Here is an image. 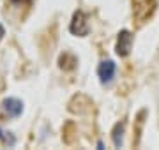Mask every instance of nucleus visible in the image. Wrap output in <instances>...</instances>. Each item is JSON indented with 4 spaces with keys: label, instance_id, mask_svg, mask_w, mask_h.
<instances>
[{
    "label": "nucleus",
    "instance_id": "4",
    "mask_svg": "<svg viewBox=\"0 0 159 150\" xmlns=\"http://www.w3.org/2000/svg\"><path fill=\"white\" fill-rule=\"evenodd\" d=\"M2 110L6 111L9 117L16 118V117H20L23 113V103L16 97H7L2 101Z\"/></svg>",
    "mask_w": 159,
    "mask_h": 150
},
{
    "label": "nucleus",
    "instance_id": "2",
    "mask_svg": "<svg viewBox=\"0 0 159 150\" xmlns=\"http://www.w3.org/2000/svg\"><path fill=\"white\" fill-rule=\"evenodd\" d=\"M133 48V34L129 30H120L117 35V44H115V51L119 57H127Z\"/></svg>",
    "mask_w": 159,
    "mask_h": 150
},
{
    "label": "nucleus",
    "instance_id": "8",
    "mask_svg": "<svg viewBox=\"0 0 159 150\" xmlns=\"http://www.w3.org/2000/svg\"><path fill=\"white\" fill-rule=\"evenodd\" d=\"M2 134H4V133H2V131H0V138H2Z\"/></svg>",
    "mask_w": 159,
    "mask_h": 150
},
{
    "label": "nucleus",
    "instance_id": "6",
    "mask_svg": "<svg viewBox=\"0 0 159 150\" xmlns=\"http://www.w3.org/2000/svg\"><path fill=\"white\" fill-rule=\"evenodd\" d=\"M12 4H29L30 0H11Z\"/></svg>",
    "mask_w": 159,
    "mask_h": 150
},
{
    "label": "nucleus",
    "instance_id": "3",
    "mask_svg": "<svg viewBox=\"0 0 159 150\" xmlns=\"http://www.w3.org/2000/svg\"><path fill=\"white\" fill-rule=\"evenodd\" d=\"M115 73H117V65H115L113 60H102L97 67V76H99V81L102 85L111 83L115 78Z\"/></svg>",
    "mask_w": 159,
    "mask_h": 150
},
{
    "label": "nucleus",
    "instance_id": "7",
    "mask_svg": "<svg viewBox=\"0 0 159 150\" xmlns=\"http://www.w3.org/2000/svg\"><path fill=\"white\" fill-rule=\"evenodd\" d=\"M4 35H6V29L0 25V41H2V37H4Z\"/></svg>",
    "mask_w": 159,
    "mask_h": 150
},
{
    "label": "nucleus",
    "instance_id": "5",
    "mask_svg": "<svg viewBox=\"0 0 159 150\" xmlns=\"http://www.w3.org/2000/svg\"><path fill=\"white\" fill-rule=\"evenodd\" d=\"M124 122H120L113 127V133H111V139H113L115 147H122V138H124Z\"/></svg>",
    "mask_w": 159,
    "mask_h": 150
},
{
    "label": "nucleus",
    "instance_id": "1",
    "mask_svg": "<svg viewBox=\"0 0 159 150\" xmlns=\"http://www.w3.org/2000/svg\"><path fill=\"white\" fill-rule=\"evenodd\" d=\"M69 30L73 35H78V37H85L89 34V20H87V14L83 11H76L73 14Z\"/></svg>",
    "mask_w": 159,
    "mask_h": 150
}]
</instances>
